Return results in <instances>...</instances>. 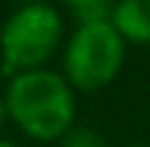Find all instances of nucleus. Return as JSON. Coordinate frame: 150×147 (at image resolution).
Returning <instances> with one entry per match:
<instances>
[{
  "instance_id": "1",
  "label": "nucleus",
  "mask_w": 150,
  "mask_h": 147,
  "mask_svg": "<svg viewBox=\"0 0 150 147\" xmlns=\"http://www.w3.org/2000/svg\"><path fill=\"white\" fill-rule=\"evenodd\" d=\"M8 121L34 142H61L76 126V95L61 71L37 68L8 79Z\"/></svg>"
},
{
  "instance_id": "2",
  "label": "nucleus",
  "mask_w": 150,
  "mask_h": 147,
  "mask_svg": "<svg viewBox=\"0 0 150 147\" xmlns=\"http://www.w3.org/2000/svg\"><path fill=\"white\" fill-rule=\"evenodd\" d=\"M63 42V16L50 3L18 5L0 26V74L18 76L47 68Z\"/></svg>"
},
{
  "instance_id": "3",
  "label": "nucleus",
  "mask_w": 150,
  "mask_h": 147,
  "mask_svg": "<svg viewBox=\"0 0 150 147\" xmlns=\"http://www.w3.org/2000/svg\"><path fill=\"white\" fill-rule=\"evenodd\" d=\"M127 60V42L111 21L76 24L63 47L61 74L74 92H100L116 82Z\"/></svg>"
},
{
  "instance_id": "4",
  "label": "nucleus",
  "mask_w": 150,
  "mask_h": 147,
  "mask_svg": "<svg viewBox=\"0 0 150 147\" xmlns=\"http://www.w3.org/2000/svg\"><path fill=\"white\" fill-rule=\"evenodd\" d=\"M108 21L127 45L150 47V0H116Z\"/></svg>"
},
{
  "instance_id": "5",
  "label": "nucleus",
  "mask_w": 150,
  "mask_h": 147,
  "mask_svg": "<svg viewBox=\"0 0 150 147\" xmlns=\"http://www.w3.org/2000/svg\"><path fill=\"white\" fill-rule=\"evenodd\" d=\"M61 3L71 11L76 24H92V21H108L116 0H61Z\"/></svg>"
},
{
  "instance_id": "6",
  "label": "nucleus",
  "mask_w": 150,
  "mask_h": 147,
  "mask_svg": "<svg viewBox=\"0 0 150 147\" xmlns=\"http://www.w3.org/2000/svg\"><path fill=\"white\" fill-rule=\"evenodd\" d=\"M58 145L61 147H108L105 139L90 126H74Z\"/></svg>"
},
{
  "instance_id": "7",
  "label": "nucleus",
  "mask_w": 150,
  "mask_h": 147,
  "mask_svg": "<svg viewBox=\"0 0 150 147\" xmlns=\"http://www.w3.org/2000/svg\"><path fill=\"white\" fill-rule=\"evenodd\" d=\"M5 124H8V108H5V100L0 97V132H3Z\"/></svg>"
},
{
  "instance_id": "8",
  "label": "nucleus",
  "mask_w": 150,
  "mask_h": 147,
  "mask_svg": "<svg viewBox=\"0 0 150 147\" xmlns=\"http://www.w3.org/2000/svg\"><path fill=\"white\" fill-rule=\"evenodd\" d=\"M0 147H18V145L11 142V139H3V137H0Z\"/></svg>"
},
{
  "instance_id": "9",
  "label": "nucleus",
  "mask_w": 150,
  "mask_h": 147,
  "mask_svg": "<svg viewBox=\"0 0 150 147\" xmlns=\"http://www.w3.org/2000/svg\"><path fill=\"white\" fill-rule=\"evenodd\" d=\"M13 3H18V5H26V3H45V0H13Z\"/></svg>"
},
{
  "instance_id": "10",
  "label": "nucleus",
  "mask_w": 150,
  "mask_h": 147,
  "mask_svg": "<svg viewBox=\"0 0 150 147\" xmlns=\"http://www.w3.org/2000/svg\"><path fill=\"white\" fill-rule=\"evenodd\" d=\"M129 147H150V145H129Z\"/></svg>"
}]
</instances>
